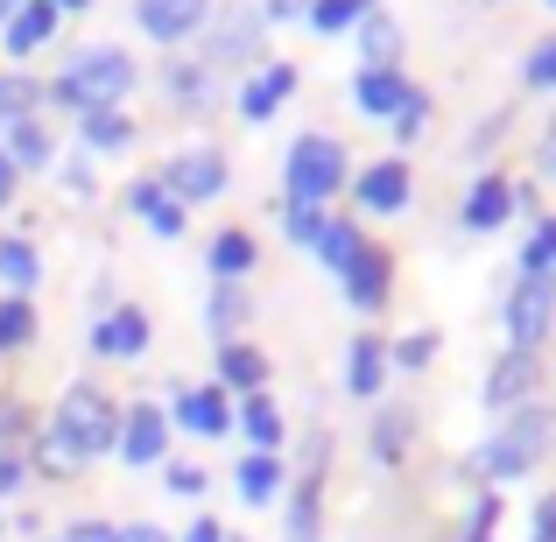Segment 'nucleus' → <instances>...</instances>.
<instances>
[{"label": "nucleus", "instance_id": "nucleus-12", "mask_svg": "<svg viewBox=\"0 0 556 542\" xmlns=\"http://www.w3.org/2000/svg\"><path fill=\"white\" fill-rule=\"evenodd\" d=\"M212 14V0H135V22L149 42H190Z\"/></svg>", "mask_w": 556, "mask_h": 542}, {"label": "nucleus", "instance_id": "nucleus-32", "mask_svg": "<svg viewBox=\"0 0 556 542\" xmlns=\"http://www.w3.org/2000/svg\"><path fill=\"white\" fill-rule=\"evenodd\" d=\"M374 8H380V0H311L303 22H311V36H353Z\"/></svg>", "mask_w": 556, "mask_h": 542}, {"label": "nucleus", "instance_id": "nucleus-38", "mask_svg": "<svg viewBox=\"0 0 556 542\" xmlns=\"http://www.w3.org/2000/svg\"><path fill=\"white\" fill-rule=\"evenodd\" d=\"M430 360H437V331H408V339L388 345V366H402V374H422Z\"/></svg>", "mask_w": 556, "mask_h": 542}, {"label": "nucleus", "instance_id": "nucleus-21", "mask_svg": "<svg viewBox=\"0 0 556 542\" xmlns=\"http://www.w3.org/2000/svg\"><path fill=\"white\" fill-rule=\"evenodd\" d=\"M408 99H416V85H408L402 71H367V64H359V78H353V106H359V113H374V121H394Z\"/></svg>", "mask_w": 556, "mask_h": 542}, {"label": "nucleus", "instance_id": "nucleus-42", "mask_svg": "<svg viewBox=\"0 0 556 542\" xmlns=\"http://www.w3.org/2000/svg\"><path fill=\"white\" fill-rule=\"evenodd\" d=\"M282 232L296 247H317V232H325V212H303V204H282Z\"/></svg>", "mask_w": 556, "mask_h": 542}, {"label": "nucleus", "instance_id": "nucleus-51", "mask_svg": "<svg viewBox=\"0 0 556 542\" xmlns=\"http://www.w3.org/2000/svg\"><path fill=\"white\" fill-rule=\"evenodd\" d=\"M184 542H226V529H218V521L204 515V521H190V529H184Z\"/></svg>", "mask_w": 556, "mask_h": 542}, {"label": "nucleus", "instance_id": "nucleus-17", "mask_svg": "<svg viewBox=\"0 0 556 542\" xmlns=\"http://www.w3.org/2000/svg\"><path fill=\"white\" fill-rule=\"evenodd\" d=\"M177 430H190V437H226L232 430V394L226 388H184L177 394Z\"/></svg>", "mask_w": 556, "mask_h": 542}, {"label": "nucleus", "instance_id": "nucleus-53", "mask_svg": "<svg viewBox=\"0 0 556 542\" xmlns=\"http://www.w3.org/2000/svg\"><path fill=\"white\" fill-rule=\"evenodd\" d=\"M121 542H169V535L155 529V521H135V529H121Z\"/></svg>", "mask_w": 556, "mask_h": 542}, {"label": "nucleus", "instance_id": "nucleus-25", "mask_svg": "<svg viewBox=\"0 0 556 542\" xmlns=\"http://www.w3.org/2000/svg\"><path fill=\"white\" fill-rule=\"evenodd\" d=\"M78 135L92 155H121L135 141V121H127V106H92V113H78Z\"/></svg>", "mask_w": 556, "mask_h": 542}, {"label": "nucleus", "instance_id": "nucleus-57", "mask_svg": "<svg viewBox=\"0 0 556 542\" xmlns=\"http://www.w3.org/2000/svg\"><path fill=\"white\" fill-rule=\"evenodd\" d=\"M549 8H556V0H549Z\"/></svg>", "mask_w": 556, "mask_h": 542}, {"label": "nucleus", "instance_id": "nucleus-11", "mask_svg": "<svg viewBox=\"0 0 556 542\" xmlns=\"http://www.w3.org/2000/svg\"><path fill=\"white\" fill-rule=\"evenodd\" d=\"M121 451L127 465H163V451H169V416L155 402H135V408H121Z\"/></svg>", "mask_w": 556, "mask_h": 542}, {"label": "nucleus", "instance_id": "nucleus-4", "mask_svg": "<svg viewBox=\"0 0 556 542\" xmlns=\"http://www.w3.org/2000/svg\"><path fill=\"white\" fill-rule=\"evenodd\" d=\"M64 85L78 92L85 113H92V106H121V99L141 85V64H135V50H121V42H85V50L71 56Z\"/></svg>", "mask_w": 556, "mask_h": 542}, {"label": "nucleus", "instance_id": "nucleus-27", "mask_svg": "<svg viewBox=\"0 0 556 542\" xmlns=\"http://www.w3.org/2000/svg\"><path fill=\"white\" fill-rule=\"evenodd\" d=\"M232 430L254 437V451H282V408H275L268 394H240V402H232Z\"/></svg>", "mask_w": 556, "mask_h": 542}, {"label": "nucleus", "instance_id": "nucleus-54", "mask_svg": "<svg viewBox=\"0 0 556 542\" xmlns=\"http://www.w3.org/2000/svg\"><path fill=\"white\" fill-rule=\"evenodd\" d=\"M50 8H56V14H78V8H92V0H50Z\"/></svg>", "mask_w": 556, "mask_h": 542}, {"label": "nucleus", "instance_id": "nucleus-35", "mask_svg": "<svg viewBox=\"0 0 556 542\" xmlns=\"http://www.w3.org/2000/svg\"><path fill=\"white\" fill-rule=\"evenodd\" d=\"M36 106H42V78H28V71H0V127L36 121Z\"/></svg>", "mask_w": 556, "mask_h": 542}, {"label": "nucleus", "instance_id": "nucleus-13", "mask_svg": "<svg viewBox=\"0 0 556 542\" xmlns=\"http://www.w3.org/2000/svg\"><path fill=\"white\" fill-rule=\"evenodd\" d=\"M149 339H155L149 311H135V303H121V311H106L92 325V353L99 360H141V353H149Z\"/></svg>", "mask_w": 556, "mask_h": 542}, {"label": "nucleus", "instance_id": "nucleus-8", "mask_svg": "<svg viewBox=\"0 0 556 542\" xmlns=\"http://www.w3.org/2000/svg\"><path fill=\"white\" fill-rule=\"evenodd\" d=\"M261 42H268V22H261V8H232L226 22L212 28V50H204V71H240L247 56H261Z\"/></svg>", "mask_w": 556, "mask_h": 542}, {"label": "nucleus", "instance_id": "nucleus-29", "mask_svg": "<svg viewBox=\"0 0 556 542\" xmlns=\"http://www.w3.org/2000/svg\"><path fill=\"white\" fill-rule=\"evenodd\" d=\"M204 261H212V275H218V282H240V275L261 261V254H254V232H247V226L212 232V254H204Z\"/></svg>", "mask_w": 556, "mask_h": 542}, {"label": "nucleus", "instance_id": "nucleus-47", "mask_svg": "<svg viewBox=\"0 0 556 542\" xmlns=\"http://www.w3.org/2000/svg\"><path fill=\"white\" fill-rule=\"evenodd\" d=\"M535 169H543V177H556V113H549L543 141H535Z\"/></svg>", "mask_w": 556, "mask_h": 542}, {"label": "nucleus", "instance_id": "nucleus-40", "mask_svg": "<svg viewBox=\"0 0 556 542\" xmlns=\"http://www.w3.org/2000/svg\"><path fill=\"white\" fill-rule=\"evenodd\" d=\"M521 85H529V92H556V36H543L529 50V64H521Z\"/></svg>", "mask_w": 556, "mask_h": 542}, {"label": "nucleus", "instance_id": "nucleus-43", "mask_svg": "<svg viewBox=\"0 0 556 542\" xmlns=\"http://www.w3.org/2000/svg\"><path fill=\"white\" fill-rule=\"evenodd\" d=\"M204 479H212V472H198L190 458H169V465H163V487H169V493H184V501H198Z\"/></svg>", "mask_w": 556, "mask_h": 542}, {"label": "nucleus", "instance_id": "nucleus-30", "mask_svg": "<svg viewBox=\"0 0 556 542\" xmlns=\"http://www.w3.org/2000/svg\"><path fill=\"white\" fill-rule=\"evenodd\" d=\"M367 444H374V458H380V465H402V458H408V444H416V416H408V408H380L374 430H367Z\"/></svg>", "mask_w": 556, "mask_h": 542}, {"label": "nucleus", "instance_id": "nucleus-44", "mask_svg": "<svg viewBox=\"0 0 556 542\" xmlns=\"http://www.w3.org/2000/svg\"><path fill=\"white\" fill-rule=\"evenodd\" d=\"M64 542H121V529H113V521H71Z\"/></svg>", "mask_w": 556, "mask_h": 542}, {"label": "nucleus", "instance_id": "nucleus-6", "mask_svg": "<svg viewBox=\"0 0 556 542\" xmlns=\"http://www.w3.org/2000/svg\"><path fill=\"white\" fill-rule=\"evenodd\" d=\"M155 184H163L177 204H212V198H226L232 163H226V149H177L163 169H155Z\"/></svg>", "mask_w": 556, "mask_h": 542}, {"label": "nucleus", "instance_id": "nucleus-33", "mask_svg": "<svg viewBox=\"0 0 556 542\" xmlns=\"http://www.w3.org/2000/svg\"><path fill=\"white\" fill-rule=\"evenodd\" d=\"M163 92H169L177 113H204V106H212V71H204V64H169Z\"/></svg>", "mask_w": 556, "mask_h": 542}, {"label": "nucleus", "instance_id": "nucleus-26", "mask_svg": "<svg viewBox=\"0 0 556 542\" xmlns=\"http://www.w3.org/2000/svg\"><path fill=\"white\" fill-rule=\"evenodd\" d=\"M353 36H359V50H367V71H402V22H394V14L374 8Z\"/></svg>", "mask_w": 556, "mask_h": 542}, {"label": "nucleus", "instance_id": "nucleus-55", "mask_svg": "<svg viewBox=\"0 0 556 542\" xmlns=\"http://www.w3.org/2000/svg\"><path fill=\"white\" fill-rule=\"evenodd\" d=\"M14 8H22V0H0V28H8V14H14Z\"/></svg>", "mask_w": 556, "mask_h": 542}, {"label": "nucleus", "instance_id": "nucleus-22", "mask_svg": "<svg viewBox=\"0 0 556 542\" xmlns=\"http://www.w3.org/2000/svg\"><path fill=\"white\" fill-rule=\"evenodd\" d=\"M212 388H226V394H268V353L247 345V339L218 345V380H212Z\"/></svg>", "mask_w": 556, "mask_h": 542}, {"label": "nucleus", "instance_id": "nucleus-16", "mask_svg": "<svg viewBox=\"0 0 556 542\" xmlns=\"http://www.w3.org/2000/svg\"><path fill=\"white\" fill-rule=\"evenodd\" d=\"M388 339L380 331H359L353 345H345V394H359V402H374L380 388H388Z\"/></svg>", "mask_w": 556, "mask_h": 542}, {"label": "nucleus", "instance_id": "nucleus-48", "mask_svg": "<svg viewBox=\"0 0 556 542\" xmlns=\"http://www.w3.org/2000/svg\"><path fill=\"white\" fill-rule=\"evenodd\" d=\"M501 127H507V113H486V121H479V135L465 141V149H472V155H486V149H493V135H501Z\"/></svg>", "mask_w": 556, "mask_h": 542}, {"label": "nucleus", "instance_id": "nucleus-2", "mask_svg": "<svg viewBox=\"0 0 556 542\" xmlns=\"http://www.w3.org/2000/svg\"><path fill=\"white\" fill-rule=\"evenodd\" d=\"M549 444H556V416L549 408H507L501 423H493V437L472 451V472L479 479H493V487H507V479H529L535 465L549 458Z\"/></svg>", "mask_w": 556, "mask_h": 542}, {"label": "nucleus", "instance_id": "nucleus-23", "mask_svg": "<svg viewBox=\"0 0 556 542\" xmlns=\"http://www.w3.org/2000/svg\"><path fill=\"white\" fill-rule=\"evenodd\" d=\"M521 204V190L507 184V177H479L472 184V198H465V232H493V226H507V212Z\"/></svg>", "mask_w": 556, "mask_h": 542}, {"label": "nucleus", "instance_id": "nucleus-19", "mask_svg": "<svg viewBox=\"0 0 556 542\" xmlns=\"http://www.w3.org/2000/svg\"><path fill=\"white\" fill-rule=\"evenodd\" d=\"M121 204H127L135 218H149V232H155V240H184V204L169 198V190L155 184V177L127 184V190H121Z\"/></svg>", "mask_w": 556, "mask_h": 542}, {"label": "nucleus", "instance_id": "nucleus-50", "mask_svg": "<svg viewBox=\"0 0 556 542\" xmlns=\"http://www.w3.org/2000/svg\"><path fill=\"white\" fill-rule=\"evenodd\" d=\"M22 437V402H0V451Z\"/></svg>", "mask_w": 556, "mask_h": 542}, {"label": "nucleus", "instance_id": "nucleus-5", "mask_svg": "<svg viewBox=\"0 0 556 542\" xmlns=\"http://www.w3.org/2000/svg\"><path fill=\"white\" fill-rule=\"evenodd\" d=\"M507 353H535V345L556 331V275H521L515 289H507Z\"/></svg>", "mask_w": 556, "mask_h": 542}, {"label": "nucleus", "instance_id": "nucleus-45", "mask_svg": "<svg viewBox=\"0 0 556 542\" xmlns=\"http://www.w3.org/2000/svg\"><path fill=\"white\" fill-rule=\"evenodd\" d=\"M311 0H261V22H303Z\"/></svg>", "mask_w": 556, "mask_h": 542}, {"label": "nucleus", "instance_id": "nucleus-1", "mask_svg": "<svg viewBox=\"0 0 556 542\" xmlns=\"http://www.w3.org/2000/svg\"><path fill=\"white\" fill-rule=\"evenodd\" d=\"M113 444H121V408H113V394H99L92 380H78V388H64V402H56L50 430H42V444H36V465L42 472H71V465L106 458Z\"/></svg>", "mask_w": 556, "mask_h": 542}, {"label": "nucleus", "instance_id": "nucleus-49", "mask_svg": "<svg viewBox=\"0 0 556 542\" xmlns=\"http://www.w3.org/2000/svg\"><path fill=\"white\" fill-rule=\"evenodd\" d=\"M529 542H556V493H543V507H535V535Z\"/></svg>", "mask_w": 556, "mask_h": 542}, {"label": "nucleus", "instance_id": "nucleus-18", "mask_svg": "<svg viewBox=\"0 0 556 542\" xmlns=\"http://www.w3.org/2000/svg\"><path fill=\"white\" fill-rule=\"evenodd\" d=\"M56 22H64V14H56L50 0H22V8L8 14V28H0V50L8 56H36L42 42H56Z\"/></svg>", "mask_w": 556, "mask_h": 542}, {"label": "nucleus", "instance_id": "nucleus-34", "mask_svg": "<svg viewBox=\"0 0 556 542\" xmlns=\"http://www.w3.org/2000/svg\"><path fill=\"white\" fill-rule=\"evenodd\" d=\"M359 247H367V232L353 226V218H325V232H317V261H325L331 275H345L359 261Z\"/></svg>", "mask_w": 556, "mask_h": 542}, {"label": "nucleus", "instance_id": "nucleus-10", "mask_svg": "<svg viewBox=\"0 0 556 542\" xmlns=\"http://www.w3.org/2000/svg\"><path fill=\"white\" fill-rule=\"evenodd\" d=\"M353 198H359V212H374V218L408 212V198H416V177H408L402 155H380V163H367V169L353 177Z\"/></svg>", "mask_w": 556, "mask_h": 542}, {"label": "nucleus", "instance_id": "nucleus-39", "mask_svg": "<svg viewBox=\"0 0 556 542\" xmlns=\"http://www.w3.org/2000/svg\"><path fill=\"white\" fill-rule=\"evenodd\" d=\"M493 529H501V493H479L472 501V515H465V529H458V542H493Z\"/></svg>", "mask_w": 556, "mask_h": 542}, {"label": "nucleus", "instance_id": "nucleus-9", "mask_svg": "<svg viewBox=\"0 0 556 542\" xmlns=\"http://www.w3.org/2000/svg\"><path fill=\"white\" fill-rule=\"evenodd\" d=\"M296 78L303 71L289 64V56H261V64L247 71V85H240V113L247 121H275V113L296 99Z\"/></svg>", "mask_w": 556, "mask_h": 542}, {"label": "nucleus", "instance_id": "nucleus-28", "mask_svg": "<svg viewBox=\"0 0 556 542\" xmlns=\"http://www.w3.org/2000/svg\"><path fill=\"white\" fill-rule=\"evenodd\" d=\"M247 317H254L247 289H240V282H218V289H212V303H204V331H212L218 345H232V331H240Z\"/></svg>", "mask_w": 556, "mask_h": 542}, {"label": "nucleus", "instance_id": "nucleus-15", "mask_svg": "<svg viewBox=\"0 0 556 542\" xmlns=\"http://www.w3.org/2000/svg\"><path fill=\"white\" fill-rule=\"evenodd\" d=\"M339 282H345V297H353V311H380V303H388V282H394V254L367 240V247H359V261L339 275Z\"/></svg>", "mask_w": 556, "mask_h": 542}, {"label": "nucleus", "instance_id": "nucleus-24", "mask_svg": "<svg viewBox=\"0 0 556 542\" xmlns=\"http://www.w3.org/2000/svg\"><path fill=\"white\" fill-rule=\"evenodd\" d=\"M0 155H8L14 169H50L56 163V135L42 121H14V127H0Z\"/></svg>", "mask_w": 556, "mask_h": 542}, {"label": "nucleus", "instance_id": "nucleus-41", "mask_svg": "<svg viewBox=\"0 0 556 542\" xmlns=\"http://www.w3.org/2000/svg\"><path fill=\"white\" fill-rule=\"evenodd\" d=\"M422 121H430V92L416 85V99H408V106L388 121V127H394V149H402V141H416V135H422Z\"/></svg>", "mask_w": 556, "mask_h": 542}, {"label": "nucleus", "instance_id": "nucleus-56", "mask_svg": "<svg viewBox=\"0 0 556 542\" xmlns=\"http://www.w3.org/2000/svg\"><path fill=\"white\" fill-rule=\"evenodd\" d=\"M0 535H8V521H0Z\"/></svg>", "mask_w": 556, "mask_h": 542}, {"label": "nucleus", "instance_id": "nucleus-7", "mask_svg": "<svg viewBox=\"0 0 556 542\" xmlns=\"http://www.w3.org/2000/svg\"><path fill=\"white\" fill-rule=\"evenodd\" d=\"M325 458H331V437H311V444H303V472H296L289 507H282L289 542H317L325 535Z\"/></svg>", "mask_w": 556, "mask_h": 542}, {"label": "nucleus", "instance_id": "nucleus-52", "mask_svg": "<svg viewBox=\"0 0 556 542\" xmlns=\"http://www.w3.org/2000/svg\"><path fill=\"white\" fill-rule=\"evenodd\" d=\"M14 190H22V169H14L8 155H0V204H14Z\"/></svg>", "mask_w": 556, "mask_h": 542}, {"label": "nucleus", "instance_id": "nucleus-20", "mask_svg": "<svg viewBox=\"0 0 556 542\" xmlns=\"http://www.w3.org/2000/svg\"><path fill=\"white\" fill-rule=\"evenodd\" d=\"M232 487H240V501H247V507H268V501H282V487H289V465H282V451H247V458L232 465Z\"/></svg>", "mask_w": 556, "mask_h": 542}, {"label": "nucleus", "instance_id": "nucleus-36", "mask_svg": "<svg viewBox=\"0 0 556 542\" xmlns=\"http://www.w3.org/2000/svg\"><path fill=\"white\" fill-rule=\"evenodd\" d=\"M22 345H36V303L0 297V353H22Z\"/></svg>", "mask_w": 556, "mask_h": 542}, {"label": "nucleus", "instance_id": "nucleus-31", "mask_svg": "<svg viewBox=\"0 0 556 542\" xmlns=\"http://www.w3.org/2000/svg\"><path fill=\"white\" fill-rule=\"evenodd\" d=\"M0 282H8V297H28V289L42 282V254L22 240V232H8V240H0Z\"/></svg>", "mask_w": 556, "mask_h": 542}, {"label": "nucleus", "instance_id": "nucleus-37", "mask_svg": "<svg viewBox=\"0 0 556 542\" xmlns=\"http://www.w3.org/2000/svg\"><path fill=\"white\" fill-rule=\"evenodd\" d=\"M521 275H556V218H535L529 247H521Z\"/></svg>", "mask_w": 556, "mask_h": 542}, {"label": "nucleus", "instance_id": "nucleus-14", "mask_svg": "<svg viewBox=\"0 0 556 542\" xmlns=\"http://www.w3.org/2000/svg\"><path fill=\"white\" fill-rule=\"evenodd\" d=\"M535 380H543V366H535V353H501V366L486 374V408L493 416H507V408H529V394H535Z\"/></svg>", "mask_w": 556, "mask_h": 542}, {"label": "nucleus", "instance_id": "nucleus-46", "mask_svg": "<svg viewBox=\"0 0 556 542\" xmlns=\"http://www.w3.org/2000/svg\"><path fill=\"white\" fill-rule=\"evenodd\" d=\"M22 479H28V465L14 458V451H0V501H8V493H22Z\"/></svg>", "mask_w": 556, "mask_h": 542}, {"label": "nucleus", "instance_id": "nucleus-3", "mask_svg": "<svg viewBox=\"0 0 556 542\" xmlns=\"http://www.w3.org/2000/svg\"><path fill=\"white\" fill-rule=\"evenodd\" d=\"M353 177V155H345V141L331 135H296L282 155V204H303V212H325V198H339V184Z\"/></svg>", "mask_w": 556, "mask_h": 542}]
</instances>
